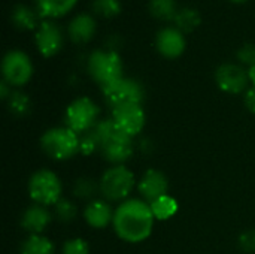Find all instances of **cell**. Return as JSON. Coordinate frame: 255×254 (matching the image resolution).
Masks as SVG:
<instances>
[{
  "label": "cell",
  "instance_id": "obj_1",
  "mask_svg": "<svg viewBox=\"0 0 255 254\" xmlns=\"http://www.w3.org/2000/svg\"><path fill=\"white\" fill-rule=\"evenodd\" d=\"M155 217L151 205L143 199H127L114 213V231L117 237L130 244H139L152 234Z\"/></svg>",
  "mask_w": 255,
  "mask_h": 254
},
{
  "label": "cell",
  "instance_id": "obj_2",
  "mask_svg": "<svg viewBox=\"0 0 255 254\" xmlns=\"http://www.w3.org/2000/svg\"><path fill=\"white\" fill-rule=\"evenodd\" d=\"M96 135L100 141V153L109 163L123 165L127 162L134 151L133 138L123 133L114 123L112 118L100 120L94 127Z\"/></svg>",
  "mask_w": 255,
  "mask_h": 254
},
{
  "label": "cell",
  "instance_id": "obj_3",
  "mask_svg": "<svg viewBox=\"0 0 255 254\" xmlns=\"http://www.w3.org/2000/svg\"><path fill=\"white\" fill-rule=\"evenodd\" d=\"M40 148L52 160H69L79 153V135L66 126L48 129L40 138Z\"/></svg>",
  "mask_w": 255,
  "mask_h": 254
},
{
  "label": "cell",
  "instance_id": "obj_4",
  "mask_svg": "<svg viewBox=\"0 0 255 254\" xmlns=\"http://www.w3.org/2000/svg\"><path fill=\"white\" fill-rule=\"evenodd\" d=\"M87 70L93 81L102 88L123 78V60L118 51L112 49H96L88 55Z\"/></svg>",
  "mask_w": 255,
  "mask_h": 254
},
{
  "label": "cell",
  "instance_id": "obj_5",
  "mask_svg": "<svg viewBox=\"0 0 255 254\" xmlns=\"http://www.w3.org/2000/svg\"><path fill=\"white\" fill-rule=\"evenodd\" d=\"M100 195L108 202H124L134 189V175L124 165L106 169L99 180Z\"/></svg>",
  "mask_w": 255,
  "mask_h": 254
},
{
  "label": "cell",
  "instance_id": "obj_6",
  "mask_svg": "<svg viewBox=\"0 0 255 254\" xmlns=\"http://www.w3.org/2000/svg\"><path fill=\"white\" fill-rule=\"evenodd\" d=\"M106 106L114 111L126 105H142L145 100V87L133 78H120L102 88Z\"/></svg>",
  "mask_w": 255,
  "mask_h": 254
},
{
  "label": "cell",
  "instance_id": "obj_7",
  "mask_svg": "<svg viewBox=\"0 0 255 254\" xmlns=\"http://www.w3.org/2000/svg\"><path fill=\"white\" fill-rule=\"evenodd\" d=\"M99 117H100V108L93 99L87 96L78 97L66 108L64 126L73 130L75 133L82 135L96 127V124L100 121Z\"/></svg>",
  "mask_w": 255,
  "mask_h": 254
},
{
  "label": "cell",
  "instance_id": "obj_8",
  "mask_svg": "<svg viewBox=\"0 0 255 254\" xmlns=\"http://www.w3.org/2000/svg\"><path fill=\"white\" fill-rule=\"evenodd\" d=\"M61 180L49 169H39L28 180V195L33 204L54 207L61 199Z\"/></svg>",
  "mask_w": 255,
  "mask_h": 254
},
{
  "label": "cell",
  "instance_id": "obj_9",
  "mask_svg": "<svg viewBox=\"0 0 255 254\" xmlns=\"http://www.w3.org/2000/svg\"><path fill=\"white\" fill-rule=\"evenodd\" d=\"M1 75L10 87H22L33 75V63L24 51L10 49L1 60Z\"/></svg>",
  "mask_w": 255,
  "mask_h": 254
},
{
  "label": "cell",
  "instance_id": "obj_10",
  "mask_svg": "<svg viewBox=\"0 0 255 254\" xmlns=\"http://www.w3.org/2000/svg\"><path fill=\"white\" fill-rule=\"evenodd\" d=\"M215 82L220 90L229 94H239L248 88L250 75L242 66L235 63H224L215 70Z\"/></svg>",
  "mask_w": 255,
  "mask_h": 254
},
{
  "label": "cell",
  "instance_id": "obj_11",
  "mask_svg": "<svg viewBox=\"0 0 255 254\" xmlns=\"http://www.w3.org/2000/svg\"><path fill=\"white\" fill-rule=\"evenodd\" d=\"M115 126L126 135L134 138L145 127V111L142 105H126L112 111L111 117Z\"/></svg>",
  "mask_w": 255,
  "mask_h": 254
},
{
  "label": "cell",
  "instance_id": "obj_12",
  "mask_svg": "<svg viewBox=\"0 0 255 254\" xmlns=\"http://www.w3.org/2000/svg\"><path fill=\"white\" fill-rule=\"evenodd\" d=\"M34 42H36L37 51L43 57H52L63 46L61 28L52 19H43L40 21V25L36 30Z\"/></svg>",
  "mask_w": 255,
  "mask_h": 254
},
{
  "label": "cell",
  "instance_id": "obj_13",
  "mask_svg": "<svg viewBox=\"0 0 255 254\" xmlns=\"http://www.w3.org/2000/svg\"><path fill=\"white\" fill-rule=\"evenodd\" d=\"M187 40L176 27H164L155 36V48L166 58H178L185 51Z\"/></svg>",
  "mask_w": 255,
  "mask_h": 254
},
{
  "label": "cell",
  "instance_id": "obj_14",
  "mask_svg": "<svg viewBox=\"0 0 255 254\" xmlns=\"http://www.w3.org/2000/svg\"><path fill=\"white\" fill-rule=\"evenodd\" d=\"M139 195L148 204L154 202L155 199L167 195L169 190V180L167 177L157 169H148L139 180L137 184Z\"/></svg>",
  "mask_w": 255,
  "mask_h": 254
},
{
  "label": "cell",
  "instance_id": "obj_15",
  "mask_svg": "<svg viewBox=\"0 0 255 254\" xmlns=\"http://www.w3.org/2000/svg\"><path fill=\"white\" fill-rule=\"evenodd\" d=\"M52 220V214L48 207L33 204L21 216V226L30 235H42Z\"/></svg>",
  "mask_w": 255,
  "mask_h": 254
},
{
  "label": "cell",
  "instance_id": "obj_16",
  "mask_svg": "<svg viewBox=\"0 0 255 254\" xmlns=\"http://www.w3.org/2000/svg\"><path fill=\"white\" fill-rule=\"evenodd\" d=\"M114 213L105 199H93L84 210V219L93 229H105L114 222Z\"/></svg>",
  "mask_w": 255,
  "mask_h": 254
},
{
  "label": "cell",
  "instance_id": "obj_17",
  "mask_svg": "<svg viewBox=\"0 0 255 254\" xmlns=\"http://www.w3.org/2000/svg\"><path fill=\"white\" fill-rule=\"evenodd\" d=\"M97 24L90 13L76 15L67 25V34L75 43H87L93 39Z\"/></svg>",
  "mask_w": 255,
  "mask_h": 254
},
{
  "label": "cell",
  "instance_id": "obj_18",
  "mask_svg": "<svg viewBox=\"0 0 255 254\" xmlns=\"http://www.w3.org/2000/svg\"><path fill=\"white\" fill-rule=\"evenodd\" d=\"M36 1V10L42 18H60L66 13H69L78 0H34Z\"/></svg>",
  "mask_w": 255,
  "mask_h": 254
},
{
  "label": "cell",
  "instance_id": "obj_19",
  "mask_svg": "<svg viewBox=\"0 0 255 254\" xmlns=\"http://www.w3.org/2000/svg\"><path fill=\"white\" fill-rule=\"evenodd\" d=\"M39 18L40 15L37 13V10L31 9L27 4H16L10 12V21L19 30H37V27L40 25Z\"/></svg>",
  "mask_w": 255,
  "mask_h": 254
},
{
  "label": "cell",
  "instance_id": "obj_20",
  "mask_svg": "<svg viewBox=\"0 0 255 254\" xmlns=\"http://www.w3.org/2000/svg\"><path fill=\"white\" fill-rule=\"evenodd\" d=\"M202 21V16L199 13L197 9L194 7H190V6H184L178 10L173 22H175V27L179 28L182 33H191L194 31L199 24Z\"/></svg>",
  "mask_w": 255,
  "mask_h": 254
},
{
  "label": "cell",
  "instance_id": "obj_21",
  "mask_svg": "<svg viewBox=\"0 0 255 254\" xmlns=\"http://www.w3.org/2000/svg\"><path fill=\"white\" fill-rule=\"evenodd\" d=\"M148 9L160 21H173L179 10L176 0H148Z\"/></svg>",
  "mask_w": 255,
  "mask_h": 254
},
{
  "label": "cell",
  "instance_id": "obj_22",
  "mask_svg": "<svg viewBox=\"0 0 255 254\" xmlns=\"http://www.w3.org/2000/svg\"><path fill=\"white\" fill-rule=\"evenodd\" d=\"M149 205H151V210H152L155 220H160V222L172 219L178 213V208H179L176 199L169 196V195H164V196L155 199Z\"/></svg>",
  "mask_w": 255,
  "mask_h": 254
},
{
  "label": "cell",
  "instance_id": "obj_23",
  "mask_svg": "<svg viewBox=\"0 0 255 254\" xmlns=\"http://www.w3.org/2000/svg\"><path fill=\"white\" fill-rule=\"evenodd\" d=\"M52 241L43 235H30L21 246V254H54Z\"/></svg>",
  "mask_w": 255,
  "mask_h": 254
},
{
  "label": "cell",
  "instance_id": "obj_24",
  "mask_svg": "<svg viewBox=\"0 0 255 254\" xmlns=\"http://www.w3.org/2000/svg\"><path fill=\"white\" fill-rule=\"evenodd\" d=\"M6 103H7L9 111L15 117H25L31 111V100L21 90H13L12 94L9 96V99L6 100Z\"/></svg>",
  "mask_w": 255,
  "mask_h": 254
},
{
  "label": "cell",
  "instance_id": "obj_25",
  "mask_svg": "<svg viewBox=\"0 0 255 254\" xmlns=\"http://www.w3.org/2000/svg\"><path fill=\"white\" fill-rule=\"evenodd\" d=\"M72 192L79 199H91L97 192H100L99 183L90 177H81L73 183Z\"/></svg>",
  "mask_w": 255,
  "mask_h": 254
},
{
  "label": "cell",
  "instance_id": "obj_26",
  "mask_svg": "<svg viewBox=\"0 0 255 254\" xmlns=\"http://www.w3.org/2000/svg\"><path fill=\"white\" fill-rule=\"evenodd\" d=\"M78 216V208L76 205L69 201V199H60L55 205H54V217L60 222V223H72Z\"/></svg>",
  "mask_w": 255,
  "mask_h": 254
},
{
  "label": "cell",
  "instance_id": "obj_27",
  "mask_svg": "<svg viewBox=\"0 0 255 254\" xmlns=\"http://www.w3.org/2000/svg\"><path fill=\"white\" fill-rule=\"evenodd\" d=\"M91 7L100 16L112 18L121 12V1L120 0H93Z\"/></svg>",
  "mask_w": 255,
  "mask_h": 254
},
{
  "label": "cell",
  "instance_id": "obj_28",
  "mask_svg": "<svg viewBox=\"0 0 255 254\" xmlns=\"http://www.w3.org/2000/svg\"><path fill=\"white\" fill-rule=\"evenodd\" d=\"M100 151V141L96 135L94 129L79 135V153L84 156H93L94 153Z\"/></svg>",
  "mask_w": 255,
  "mask_h": 254
},
{
  "label": "cell",
  "instance_id": "obj_29",
  "mask_svg": "<svg viewBox=\"0 0 255 254\" xmlns=\"http://www.w3.org/2000/svg\"><path fill=\"white\" fill-rule=\"evenodd\" d=\"M61 254H90V247L82 238H70L63 244Z\"/></svg>",
  "mask_w": 255,
  "mask_h": 254
},
{
  "label": "cell",
  "instance_id": "obj_30",
  "mask_svg": "<svg viewBox=\"0 0 255 254\" xmlns=\"http://www.w3.org/2000/svg\"><path fill=\"white\" fill-rule=\"evenodd\" d=\"M236 57L238 60L242 63V64H247V66H254L255 64V43H245L242 45L238 52H236Z\"/></svg>",
  "mask_w": 255,
  "mask_h": 254
},
{
  "label": "cell",
  "instance_id": "obj_31",
  "mask_svg": "<svg viewBox=\"0 0 255 254\" xmlns=\"http://www.w3.org/2000/svg\"><path fill=\"white\" fill-rule=\"evenodd\" d=\"M239 247L245 253L255 254V229H250L239 237Z\"/></svg>",
  "mask_w": 255,
  "mask_h": 254
},
{
  "label": "cell",
  "instance_id": "obj_32",
  "mask_svg": "<svg viewBox=\"0 0 255 254\" xmlns=\"http://www.w3.org/2000/svg\"><path fill=\"white\" fill-rule=\"evenodd\" d=\"M245 106L248 108L250 112L255 114V87L253 85L251 88L247 90L245 93Z\"/></svg>",
  "mask_w": 255,
  "mask_h": 254
},
{
  "label": "cell",
  "instance_id": "obj_33",
  "mask_svg": "<svg viewBox=\"0 0 255 254\" xmlns=\"http://www.w3.org/2000/svg\"><path fill=\"white\" fill-rule=\"evenodd\" d=\"M12 91H13L12 87H10L6 81H1V82H0V97H1L4 102L9 99V96L12 94Z\"/></svg>",
  "mask_w": 255,
  "mask_h": 254
},
{
  "label": "cell",
  "instance_id": "obj_34",
  "mask_svg": "<svg viewBox=\"0 0 255 254\" xmlns=\"http://www.w3.org/2000/svg\"><path fill=\"white\" fill-rule=\"evenodd\" d=\"M140 150L145 153V154H148V153H151L152 150H154V147H152V142L149 141V139H142L140 141Z\"/></svg>",
  "mask_w": 255,
  "mask_h": 254
},
{
  "label": "cell",
  "instance_id": "obj_35",
  "mask_svg": "<svg viewBox=\"0 0 255 254\" xmlns=\"http://www.w3.org/2000/svg\"><path fill=\"white\" fill-rule=\"evenodd\" d=\"M248 75H250V81L253 82V85L255 87V64L248 69Z\"/></svg>",
  "mask_w": 255,
  "mask_h": 254
},
{
  "label": "cell",
  "instance_id": "obj_36",
  "mask_svg": "<svg viewBox=\"0 0 255 254\" xmlns=\"http://www.w3.org/2000/svg\"><path fill=\"white\" fill-rule=\"evenodd\" d=\"M232 1H235V3H242V1H247V0H232Z\"/></svg>",
  "mask_w": 255,
  "mask_h": 254
}]
</instances>
